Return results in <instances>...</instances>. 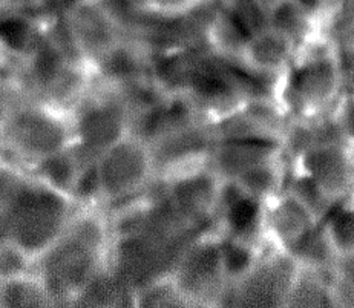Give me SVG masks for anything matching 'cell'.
<instances>
[{
  "instance_id": "cell-18",
  "label": "cell",
  "mask_w": 354,
  "mask_h": 308,
  "mask_svg": "<svg viewBox=\"0 0 354 308\" xmlns=\"http://www.w3.org/2000/svg\"><path fill=\"white\" fill-rule=\"evenodd\" d=\"M210 32L216 50L224 55H232V57L236 59L243 51L245 41L250 37V34L244 30V26L238 22L236 17L225 8L223 2L214 20H212Z\"/></svg>"
},
{
  "instance_id": "cell-19",
  "label": "cell",
  "mask_w": 354,
  "mask_h": 308,
  "mask_svg": "<svg viewBox=\"0 0 354 308\" xmlns=\"http://www.w3.org/2000/svg\"><path fill=\"white\" fill-rule=\"evenodd\" d=\"M3 50L14 57H30L37 46L35 25L24 14H8L2 19Z\"/></svg>"
},
{
  "instance_id": "cell-21",
  "label": "cell",
  "mask_w": 354,
  "mask_h": 308,
  "mask_svg": "<svg viewBox=\"0 0 354 308\" xmlns=\"http://www.w3.org/2000/svg\"><path fill=\"white\" fill-rule=\"evenodd\" d=\"M138 299L141 300L140 305L143 307H176L187 300L175 278H171L169 281L158 279L153 284L146 285L141 290Z\"/></svg>"
},
{
  "instance_id": "cell-20",
  "label": "cell",
  "mask_w": 354,
  "mask_h": 308,
  "mask_svg": "<svg viewBox=\"0 0 354 308\" xmlns=\"http://www.w3.org/2000/svg\"><path fill=\"white\" fill-rule=\"evenodd\" d=\"M49 291L45 281L30 275L2 281V307H40L48 302Z\"/></svg>"
},
{
  "instance_id": "cell-4",
  "label": "cell",
  "mask_w": 354,
  "mask_h": 308,
  "mask_svg": "<svg viewBox=\"0 0 354 308\" xmlns=\"http://www.w3.org/2000/svg\"><path fill=\"white\" fill-rule=\"evenodd\" d=\"M153 153L145 137L129 134L97 157L102 200L117 202L143 191L153 172Z\"/></svg>"
},
{
  "instance_id": "cell-16",
  "label": "cell",
  "mask_w": 354,
  "mask_h": 308,
  "mask_svg": "<svg viewBox=\"0 0 354 308\" xmlns=\"http://www.w3.org/2000/svg\"><path fill=\"white\" fill-rule=\"evenodd\" d=\"M316 23L295 0H281L268 10V26L295 41L299 50L313 37Z\"/></svg>"
},
{
  "instance_id": "cell-13",
  "label": "cell",
  "mask_w": 354,
  "mask_h": 308,
  "mask_svg": "<svg viewBox=\"0 0 354 308\" xmlns=\"http://www.w3.org/2000/svg\"><path fill=\"white\" fill-rule=\"evenodd\" d=\"M83 163L74 152V146L53 155L34 161V172L39 181L74 198L77 180Z\"/></svg>"
},
{
  "instance_id": "cell-8",
  "label": "cell",
  "mask_w": 354,
  "mask_h": 308,
  "mask_svg": "<svg viewBox=\"0 0 354 308\" xmlns=\"http://www.w3.org/2000/svg\"><path fill=\"white\" fill-rule=\"evenodd\" d=\"M224 178L212 171H194L180 175L171 184V200L184 220L192 224L216 215Z\"/></svg>"
},
{
  "instance_id": "cell-15",
  "label": "cell",
  "mask_w": 354,
  "mask_h": 308,
  "mask_svg": "<svg viewBox=\"0 0 354 308\" xmlns=\"http://www.w3.org/2000/svg\"><path fill=\"white\" fill-rule=\"evenodd\" d=\"M233 181L244 193L267 202L278 197L282 192L281 189L284 184V169H282L278 158H272L238 173Z\"/></svg>"
},
{
  "instance_id": "cell-14",
  "label": "cell",
  "mask_w": 354,
  "mask_h": 308,
  "mask_svg": "<svg viewBox=\"0 0 354 308\" xmlns=\"http://www.w3.org/2000/svg\"><path fill=\"white\" fill-rule=\"evenodd\" d=\"M219 259L225 284H241L258 267L259 258L254 241L224 235L219 240Z\"/></svg>"
},
{
  "instance_id": "cell-1",
  "label": "cell",
  "mask_w": 354,
  "mask_h": 308,
  "mask_svg": "<svg viewBox=\"0 0 354 308\" xmlns=\"http://www.w3.org/2000/svg\"><path fill=\"white\" fill-rule=\"evenodd\" d=\"M74 198L41 181L10 177V198L3 200V240H10L34 261L49 253L66 233Z\"/></svg>"
},
{
  "instance_id": "cell-6",
  "label": "cell",
  "mask_w": 354,
  "mask_h": 308,
  "mask_svg": "<svg viewBox=\"0 0 354 308\" xmlns=\"http://www.w3.org/2000/svg\"><path fill=\"white\" fill-rule=\"evenodd\" d=\"M68 30L84 55L103 60L122 44L112 14L98 0H79L68 11Z\"/></svg>"
},
{
  "instance_id": "cell-25",
  "label": "cell",
  "mask_w": 354,
  "mask_h": 308,
  "mask_svg": "<svg viewBox=\"0 0 354 308\" xmlns=\"http://www.w3.org/2000/svg\"><path fill=\"white\" fill-rule=\"evenodd\" d=\"M259 2L261 3H263V6H264V8L268 11V10H270L272 8V6L273 5H276V3H278V2H281V0H259Z\"/></svg>"
},
{
  "instance_id": "cell-5",
  "label": "cell",
  "mask_w": 354,
  "mask_h": 308,
  "mask_svg": "<svg viewBox=\"0 0 354 308\" xmlns=\"http://www.w3.org/2000/svg\"><path fill=\"white\" fill-rule=\"evenodd\" d=\"M295 161L296 172L313 180L335 206L354 193V148L348 142L316 143Z\"/></svg>"
},
{
  "instance_id": "cell-22",
  "label": "cell",
  "mask_w": 354,
  "mask_h": 308,
  "mask_svg": "<svg viewBox=\"0 0 354 308\" xmlns=\"http://www.w3.org/2000/svg\"><path fill=\"white\" fill-rule=\"evenodd\" d=\"M204 0H145L141 10L155 17L174 20L190 16L203 5Z\"/></svg>"
},
{
  "instance_id": "cell-12",
  "label": "cell",
  "mask_w": 354,
  "mask_h": 308,
  "mask_svg": "<svg viewBox=\"0 0 354 308\" xmlns=\"http://www.w3.org/2000/svg\"><path fill=\"white\" fill-rule=\"evenodd\" d=\"M279 148L273 139L263 137L230 138L214 151V171L224 180H233L249 167L278 158Z\"/></svg>"
},
{
  "instance_id": "cell-17",
  "label": "cell",
  "mask_w": 354,
  "mask_h": 308,
  "mask_svg": "<svg viewBox=\"0 0 354 308\" xmlns=\"http://www.w3.org/2000/svg\"><path fill=\"white\" fill-rule=\"evenodd\" d=\"M333 250L339 258L354 255V201L337 204L322 221Z\"/></svg>"
},
{
  "instance_id": "cell-9",
  "label": "cell",
  "mask_w": 354,
  "mask_h": 308,
  "mask_svg": "<svg viewBox=\"0 0 354 308\" xmlns=\"http://www.w3.org/2000/svg\"><path fill=\"white\" fill-rule=\"evenodd\" d=\"M319 224L308 207L288 191L266 202V229L282 250L295 249Z\"/></svg>"
},
{
  "instance_id": "cell-7",
  "label": "cell",
  "mask_w": 354,
  "mask_h": 308,
  "mask_svg": "<svg viewBox=\"0 0 354 308\" xmlns=\"http://www.w3.org/2000/svg\"><path fill=\"white\" fill-rule=\"evenodd\" d=\"M73 124L75 142L95 157L131 134L122 104L109 100L91 103Z\"/></svg>"
},
{
  "instance_id": "cell-2",
  "label": "cell",
  "mask_w": 354,
  "mask_h": 308,
  "mask_svg": "<svg viewBox=\"0 0 354 308\" xmlns=\"http://www.w3.org/2000/svg\"><path fill=\"white\" fill-rule=\"evenodd\" d=\"M284 99L290 109L301 117H317L337 102L344 73L342 61L330 45L308 48L284 73Z\"/></svg>"
},
{
  "instance_id": "cell-3",
  "label": "cell",
  "mask_w": 354,
  "mask_h": 308,
  "mask_svg": "<svg viewBox=\"0 0 354 308\" xmlns=\"http://www.w3.org/2000/svg\"><path fill=\"white\" fill-rule=\"evenodd\" d=\"M5 126L10 146L32 161L73 148L75 142L74 124L69 126L57 110L41 104L14 109Z\"/></svg>"
},
{
  "instance_id": "cell-10",
  "label": "cell",
  "mask_w": 354,
  "mask_h": 308,
  "mask_svg": "<svg viewBox=\"0 0 354 308\" xmlns=\"http://www.w3.org/2000/svg\"><path fill=\"white\" fill-rule=\"evenodd\" d=\"M174 278L187 299L204 298L214 287L225 284L219 259V240L200 241L184 251Z\"/></svg>"
},
{
  "instance_id": "cell-23",
  "label": "cell",
  "mask_w": 354,
  "mask_h": 308,
  "mask_svg": "<svg viewBox=\"0 0 354 308\" xmlns=\"http://www.w3.org/2000/svg\"><path fill=\"white\" fill-rule=\"evenodd\" d=\"M34 259L10 240L2 242V281L30 275Z\"/></svg>"
},
{
  "instance_id": "cell-11",
  "label": "cell",
  "mask_w": 354,
  "mask_h": 308,
  "mask_svg": "<svg viewBox=\"0 0 354 308\" xmlns=\"http://www.w3.org/2000/svg\"><path fill=\"white\" fill-rule=\"evenodd\" d=\"M299 48L284 34L267 26L252 34L241 51L238 60L259 75H284L292 65Z\"/></svg>"
},
{
  "instance_id": "cell-24",
  "label": "cell",
  "mask_w": 354,
  "mask_h": 308,
  "mask_svg": "<svg viewBox=\"0 0 354 308\" xmlns=\"http://www.w3.org/2000/svg\"><path fill=\"white\" fill-rule=\"evenodd\" d=\"M295 2L317 22L327 17L328 14H335L330 0H295Z\"/></svg>"
}]
</instances>
